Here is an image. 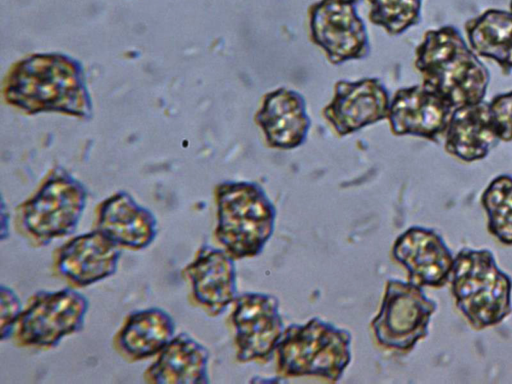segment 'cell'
I'll return each mask as SVG.
<instances>
[{"label": "cell", "mask_w": 512, "mask_h": 384, "mask_svg": "<svg viewBox=\"0 0 512 384\" xmlns=\"http://www.w3.org/2000/svg\"><path fill=\"white\" fill-rule=\"evenodd\" d=\"M2 92L7 103L30 114L89 118L92 113L82 66L63 54H34L18 61L7 73Z\"/></svg>", "instance_id": "cell-1"}, {"label": "cell", "mask_w": 512, "mask_h": 384, "mask_svg": "<svg viewBox=\"0 0 512 384\" xmlns=\"http://www.w3.org/2000/svg\"><path fill=\"white\" fill-rule=\"evenodd\" d=\"M414 64L422 84L454 109L484 100L489 70L455 26L427 30L415 49Z\"/></svg>", "instance_id": "cell-2"}, {"label": "cell", "mask_w": 512, "mask_h": 384, "mask_svg": "<svg viewBox=\"0 0 512 384\" xmlns=\"http://www.w3.org/2000/svg\"><path fill=\"white\" fill-rule=\"evenodd\" d=\"M215 236L234 258H251L263 251L271 238L276 208L256 182L224 181L215 188Z\"/></svg>", "instance_id": "cell-3"}, {"label": "cell", "mask_w": 512, "mask_h": 384, "mask_svg": "<svg viewBox=\"0 0 512 384\" xmlns=\"http://www.w3.org/2000/svg\"><path fill=\"white\" fill-rule=\"evenodd\" d=\"M451 292L471 327L495 326L512 312V279L488 249H461L454 258Z\"/></svg>", "instance_id": "cell-4"}, {"label": "cell", "mask_w": 512, "mask_h": 384, "mask_svg": "<svg viewBox=\"0 0 512 384\" xmlns=\"http://www.w3.org/2000/svg\"><path fill=\"white\" fill-rule=\"evenodd\" d=\"M349 331L313 317L285 328L276 347L278 373L337 382L351 362Z\"/></svg>", "instance_id": "cell-5"}, {"label": "cell", "mask_w": 512, "mask_h": 384, "mask_svg": "<svg viewBox=\"0 0 512 384\" xmlns=\"http://www.w3.org/2000/svg\"><path fill=\"white\" fill-rule=\"evenodd\" d=\"M86 203L87 191L82 183L65 170L54 169L19 206V222L34 240L49 243L74 232Z\"/></svg>", "instance_id": "cell-6"}, {"label": "cell", "mask_w": 512, "mask_h": 384, "mask_svg": "<svg viewBox=\"0 0 512 384\" xmlns=\"http://www.w3.org/2000/svg\"><path fill=\"white\" fill-rule=\"evenodd\" d=\"M436 310L437 303L426 296L421 286L388 279L379 312L371 321L375 339L389 350L408 353L427 337Z\"/></svg>", "instance_id": "cell-7"}, {"label": "cell", "mask_w": 512, "mask_h": 384, "mask_svg": "<svg viewBox=\"0 0 512 384\" xmlns=\"http://www.w3.org/2000/svg\"><path fill=\"white\" fill-rule=\"evenodd\" d=\"M88 306L85 295L72 288L38 291L20 314L13 333L21 345L54 347L82 329Z\"/></svg>", "instance_id": "cell-8"}, {"label": "cell", "mask_w": 512, "mask_h": 384, "mask_svg": "<svg viewBox=\"0 0 512 384\" xmlns=\"http://www.w3.org/2000/svg\"><path fill=\"white\" fill-rule=\"evenodd\" d=\"M310 40L328 61L341 65L362 60L371 51L369 35L355 4L343 0H319L308 8Z\"/></svg>", "instance_id": "cell-9"}, {"label": "cell", "mask_w": 512, "mask_h": 384, "mask_svg": "<svg viewBox=\"0 0 512 384\" xmlns=\"http://www.w3.org/2000/svg\"><path fill=\"white\" fill-rule=\"evenodd\" d=\"M234 302L231 320L238 361H269L285 330L278 299L266 293L246 292Z\"/></svg>", "instance_id": "cell-10"}, {"label": "cell", "mask_w": 512, "mask_h": 384, "mask_svg": "<svg viewBox=\"0 0 512 384\" xmlns=\"http://www.w3.org/2000/svg\"><path fill=\"white\" fill-rule=\"evenodd\" d=\"M390 94L381 79L366 77L355 81L339 80L334 95L322 114L338 137L388 118Z\"/></svg>", "instance_id": "cell-11"}, {"label": "cell", "mask_w": 512, "mask_h": 384, "mask_svg": "<svg viewBox=\"0 0 512 384\" xmlns=\"http://www.w3.org/2000/svg\"><path fill=\"white\" fill-rule=\"evenodd\" d=\"M454 108L423 84L399 88L388 114L395 136L411 135L439 144L445 135Z\"/></svg>", "instance_id": "cell-12"}, {"label": "cell", "mask_w": 512, "mask_h": 384, "mask_svg": "<svg viewBox=\"0 0 512 384\" xmlns=\"http://www.w3.org/2000/svg\"><path fill=\"white\" fill-rule=\"evenodd\" d=\"M391 254L416 285L440 288L450 281L455 257L434 229L409 227L395 239Z\"/></svg>", "instance_id": "cell-13"}, {"label": "cell", "mask_w": 512, "mask_h": 384, "mask_svg": "<svg viewBox=\"0 0 512 384\" xmlns=\"http://www.w3.org/2000/svg\"><path fill=\"white\" fill-rule=\"evenodd\" d=\"M254 121L262 130L267 146L279 150L303 145L311 126L305 98L287 87L264 94Z\"/></svg>", "instance_id": "cell-14"}, {"label": "cell", "mask_w": 512, "mask_h": 384, "mask_svg": "<svg viewBox=\"0 0 512 384\" xmlns=\"http://www.w3.org/2000/svg\"><path fill=\"white\" fill-rule=\"evenodd\" d=\"M119 247L97 229L80 234L58 250L57 270L77 286L94 284L116 272Z\"/></svg>", "instance_id": "cell-15"}, {"label": "cell", "mask_w": 512, "mask_h": 384, "mask_svg": "<svg viewBox=\"0 0 512 384\" xmlns=\"http://www.w3.org/2000/svg\"><path fill=\"white\" fill-rule=\"evenodd\" d=\"M234 260L225 249L205 244L185 268L195 301L212 316L222 314L237 297Z\"/></svg>", "instance_id": "cell-16"}, {"label": "cell", "mask_w": 512, "mask_h": 384, "mask_svg": "<svg viewBox=\"0 0 512 384\" xmlns=\"http://www.w3.org/2000/svg\"><path fill=\"white\" fill-rule=\"evenodd\" d=\"M96 229L120 247L143 249L154 241L158 225L149 209L119 191L100 203Z\"/></svg>", "instance_id": "cell-17"}, {"label": "cell", "mask_w": 512, "mask_h": 384, "mask_svg": "<svg viewBox=\"0 0 512 384\" xmlns=\"http://www.w3.org/2000/svg\"><path fill=\"white\" fill-rule=\"evenodd\" d=\"M445 151L464 161L484 159L501 141L489 102L460 106L452 111L443 138Z\"/></svg>", "instance_id": "cell-18"}, {"label": "cell", "mask_w": 512, "mask_h": 384, "mask_svg": "<svg viewBox=\"0 0 512 384\" xmlns=\"http://www.w3.org/2000/svg\"><path fill=\"white\" fill-rule=\"evenodd\" d=\"M209 351L187 333L174 336L144 373L145 381L161 384H205Z\"/></svg>", "instance_id": "cell-19"}, {"label": "cell", "mask_w": 512, "mask_h": 384, "mask_svg": "<svg viewBox=\"0 0 512 384\" xmlns=\"http://www.w3.org/2000/svg\"><path fill=\"white\" fill-rule=\"evenodd\" d=\"M175 321L159 308L130 313L118 331L115 342L128 358L141 360L159 353L175 336Z\"/></svg>", "instance_id": "cell-20"}, {"label": "cell", "mask_w": 512, "mask_h": 384, "mask_svg": "<svg viewBox=\"0 0 512 384\" xmlns=\"http://www.w3.org/2000/svg\"><path fill=\"white\" fill-rule=\"evenodd\" d=\"M471 49L494 60L502 74L512 71V12L490 8L464 24Z\"/></svg>", "instance_id": "cell-21"}, {"label": "cell", "mask_w": 512, "mask_h": 384, "mask_svg": "<svg viewBox=\"0 0 512 384\" xmlns=\"http://www.w3.org/2000/svg\"><path fill=\"white\" fill-rule=\"evenodd\" d=\"M481 204L490 234L500 243L512 245V176L493 178L481 195Z\"/></svg>", "instance_id": "cell-22"}, {"label": "cell", "mask_w": 512, "mask_h": 384, "mask_svg": "<svg viewBox=\"0 0 512 384\" xmlns=\"http://www.w3.org/2000/svg\"><path fill=\"white\" fill-rule=\"evenodd\" d=\"M423 0H368L369 21L391 36H398L421 22Z\"/></svg>", "instance_id": "cell-23"}, {"label": "cell", "mask_w": 512, "mask_h": 384, "mask_svg": "<svg viewBox=\"0 0 512 384\" xmlns=\"http://www.w3.org/2000/svg\"><path fill=\"white\" fill-rule=\"evenodd\" d=\"M489 107L500 140L512 141V90L494 96Z\"/></svg>", "instance_id": "cell-24"}, {"label": "cell", "mask_w": 512, "mask_h": 384, "mask_svg": "<svg viewBox=\"0 0 512 384\" xmlns=\"http://www.w3.org/2000/svg\"><path fill=\"white\" fill-rule=\"evenodd\" d=\"M0 305L1 340L4 341L12 336L23 308L17 294L11 288L4 285H1L0 288Z\"/></svg>", "instance_id": "cell-25"}, {"label": "cell", "mask_w": 512, "mask_h": 384, "mask_svg": "<svg viewBox=\"0 0 512 384\" xmlns=\"http://www.w3.org/2000/svg\"><path fill=\"white\" fill-rule=\"evenodd\" d=\"M343 1H346V2H349L352 4H357V3L361 2L362 0H343Z\"/></svg>", "instance_id": "cell-26"}, {"label": "cell", "mask_w": 512, "mask_h": 384, "mask_svg": "<svg viewBox=\"0 0 512 384\" xmlns=\"http://www.w3.org/2000/svg\"><path fill=\"white\" fill-rule=\"evenodd\" d=\"M510 11L512 12V0H510Z\"/></svg>", "instance_id": "cell-27"}]
</instances>
